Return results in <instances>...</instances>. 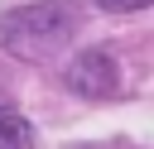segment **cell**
Segmentation results:
<instances>
[{
	"instance_id": "obj_5",
	"label": "cell",
	"mask_w": 154,
	"mask_h": 149,
	"mask_svg": "<svg viewBox=\"0 0 154 149\" xmlns=\"http://www.w3.org/2000/svg\"><path fill=\"white\" fill-rule=\"evenodd\" d=\"M5 106H14V101H10V91H5V87H0V111H5Z\"/></svg>"
},
{
	"instance_id": "obj_4",
	"label": "cell",
	"mask_w": 154,
	"mask_h": 149,
	"mask_svg": "<svg viewBox=\"0 0 154 149\" xmlns=\"http://www.w3.org/2000/svg\"><path fill=\"white\" fill-rule=\"evenodd\" d=\"M96 10H106V14H135V10H149L154 0H91Z\"/></svg>"
},
{
	"instance_id": "obj_1",
	"label": "cell",
	"mask_w": 154,
	"mask_h": 149,
	"mask_svg": "<svg viewBox=\"0 0 154 149\" xmlns=\"http://www.w3.org/2000/svg\"><path fill=\"white\" fill-rule=\"evenodd\" d=\"M77 38V5L67 0H38L0 14V48L19 62H48Z\"/></svg>"
},
{
	"instance_id": "obj_2",
	"label": "cell",
	"mask_w": 154,
	"mask_h": 149,
	"mask_svg": "<svg viewBox=\"0 0 154 149\" xmlns=\"http://www.w3.org/2000/svg\"><path fill=\"white\" fill-rule=\"evenodd\" d=\"M63 82H67L82 101H111V96L120 91V62H116L106 48H87V53H77V58L67 62Z\"/></svg>"
},
{
	"instance_id": "obj_3",
	"label": "cell",
	"mask_w": 154,
	"mask_h": 149,
	"mask_svg": "<svg viewBox=\"0 0 154 149\" xmlns=\"http://www.w3.org/2000/svg\"><path fill=\"white\" fill-rule=\"evenodd\" d=\"M0 149H38L34 125H29L14 106H5V111H0Z\"/></svg>"
}]
</instances>
